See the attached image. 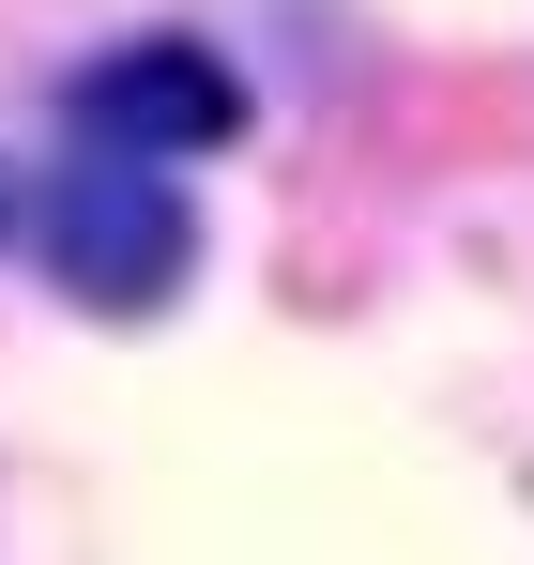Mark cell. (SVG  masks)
<instances>
[{
	"label": "cell",
	"mask_w": 534,
	"mask_h": 565,
	"mask_svg": "<svg viewBox=\"0 0 534 565\" xmlns=\"http://www.w3.org/2000/svg\"><path fill=\"white\" fill-rule=\"evenodd\" d=\"M62 107H77L92 153H153V169H183V153H229V138H245V62H214L199 31H138V46L77 62Z\"/></svg>",
	"instance_id": "cell-2"
},
{
	"label": "cell",
	"mask_w": 534,
	"mask_h": 565,
	"mask_svg": "<svg viewBox=\"0 0 534 565\" xmlns=\"http://www.w3.org/2000/svg\"><path fill=\"white\" fill-rule=\"evenodd\" d=\"M31 245H46V276L107 306V321H153L183 276H199V199L153 169V153H77L46 214H31Z\"/></svg>",
	"instance_id": "cell-1"
}]
</instances>
